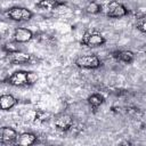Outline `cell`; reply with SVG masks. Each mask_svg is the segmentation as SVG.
<instances>
[{"label": "cell", "mask_w": 146, "mask_h": 146, "mask_svg": "<svg viewBox=\"0 0 146 146\" xmlns=\"http://www.w3.org/2000/svg\"><path fill=\"white\" fill-rule=\"evenodd\" d=\"M7 59L9 63H11L14 65L26 64L31 60V55H29L24 51H21V50H16V51L7 54Z\"/></svg>", "instance_id": "ba28073f"}, {"label": "cell", "mask_w": 146, "mask_h": 146, "mask_svg": "<svg viewBox=\"0 0 146 146\" xmlns=\"http://www.w3.org/2000/svg\"><path fill=\"white\" fill-rule=\"evenodd\" d=\"M3 15L15 22H26L33 17V13L25 7H11L3 11Z\"/></svg>", "instance_id": "7a4b0ae2"}, {"label": "cell", "mask_w": 146, "mask_h": 146, "mask_svg": "<svg viewBox=\"0 0 146 146\" xmlns=\"http://www.w3.org/2000/svg\"><path fill=\"white\" fill-rule=\"evenodd\" d=\"M55 127L60 131H68L73 127V119L68 114H60L55 119Z\"/></svg>", "instance_id": "9c48e42d"}, {"label": "cell", "mask_w": 146, "mask_h": 146, "mask_svg": "<svg viewBox=\"0 0 146 146\" xmlns=\"http://www.w3.org/2000/svg\"><path fill=\"white\" fill-rule=\"evenodd\" d=\"M39 75L32 71H15L13 74L7 76L3 82L14 87H31L36 83Z\"/></svg>", "instance_id": "6da1fadb"}, {"label": "cell", "mask_w": 146, "mask_h": 146, "mask_svg": "<svg viewBox=\"0 0 146 146\" xmlns=\"http://www.w3.org/2000/svg\"><path fill=\"white\" fill-rule=\"evenodd\" d=\"M75 65L80 68H88V70H96L100 67L102 62L97 55H82L75 59Z\"/></svg>", "instance_id": "3957f363"}, {"label": "cell", "mask_w": 146, "mask_h": 146, "mask_svg": "<svg viewBox=\"0 0 146 146\" xmlns=\"http://www.w3.org/2000/svg\"><path fill=\"white\" fill-rule=\"evenodd\" d=\"M35 6L44 10H55L62 6H65V3L59 0H39Z\"/></svg>", "instance_id": "4fadbf2b"}, {"label": "cell", "mask_w": 146, "mask_h": 146, "mask_svg": "<svg viewBox=\"0 0 146 146\" xmlns=\"http://www.w3.org/2000/svg\"><path fill=\"white\" fill-rule=\"evenodd\" d=\"M105 42H106L105 36L100 33H97V32H86L83 34L82 39L80 40V43L82 46H87L90 48L103 46Z\"/></svg>", "instance_id": "277c9868"}, {"label": "cell", "mask_w": 146, "mask_h": 146, "mask_svg": "<svg viewBox=\"0 0 146 146\" xmlns=\"http://www.w3.org/2000/svg\"><path fill=\"white\" fill-rule=\"evenodd\" d=\"M124 112H125L128 115L133 116V117H137V116L143 115V112H141L139 108H137V107H125V108H124Z\"/></svg>", "instance_id": "2e32d148"}, {"label": "cell", "mask_w": 146, "mask_h": 146, "mask_svg": "<svg viewBox=\"0 0 146 146\" xmlns=\"http://www.w3.org/2000/svg\"><path fill=\"white\" fill-rule=\"evenodd\" d=\"M2 50H3L6 54H9V52L16 51V50H18V49H17V47L14 46L13 42H8V43H6V44L2 46Z\"/></svg>", "instance_id": "ac0fdd59"}, {"label": "cell", "mask_w": 146, "mask_h": 146, "mask_svg": "<svg viewBox=\"0 0 146 146\" xmlns=\"http://www.w3.org/2000/svg\"><path fill=\"white\" fill-rule=\"evenodd\" d=\"M0 143L1 145H11L17 144L18 132L11 127H2L0 131Z\"/></svg>", "instance_id": "8992f818"}, {"label": "cell", "mask_w": 146, "mask_h": 146, "mask_svg": "<svg viewBox=\"0 0 146 146\" xmlns=\"http://www.w3.org/2000/svg\"><path fill=\"white\" fill-rule=\"evenodd\" d=\"M87 102H88V104L90 105V107H91L94 111H96L100 105H103V104H104L105 98H104V96H103V95H100V94L96 92V94L90 95V96L87 98Z\"/></svg>", "instance_id": "5bb4252c"}, {"label": "cell", "mask_w": 146, "mask_h": 146, "mask_svg": "<svg viewBox=\"0 0 146 146\" xmlns=\"http://www.w3.org/2000/svg\"><path fill=\"white\" fill-rule=\"evenodd\" d=\"M17 103H18V100L10 94H5V95L0 96V107L2 111L11 110Z\"/></svg>", "instance_id": "8fae6325"}, {"label": "cell", "mask_w": 146, "mask_h": 146, "mask_svg": "<svg viewBox=\"0 0 146 146\" xmlns=\"http://www.w3.org/2000/svg\"><path fill=\"white\" fill-rule=\"evenodd\" d=\"M84 10H86L87 14L97 15V14H99V13L102 11V6H100L98 2H96V1H90V2L86 6Z\"/></svg>", "instance_id": "9a60e30c"}, {"label": "cell", "mask_w": 146, "mask_h": 146, "mask_svg": "<svg viewBox=\"0 0 146 146\" xmlns=\"http://www.w3.org/2000/svg\"><path fill=\"white\" fill-rule=\"evenodd\" d=\"M112 57L117 62L130 64L135 59V54L130 50H114L112 51Z\"/></svg>", "instance_id": "30bf717a"}, {"label": "cell", "mask_w": 146, "mask_h": 146, "mask_svg": "<svg viewBox=\"0 0 146 146\" xmlns=\"http://www.w3.org/2000/svg\"><path fill=\"white\" fill-rule=\"evenodd\" d=\"M136 27L138 31H140L141 33H146V17H141L138 18L137 23H136Z\"/></svg>", "instance_id": "e0dca14e"}, {"label": "cell", "mask_w": 146, "mask_h": 146, "mask_svg": "<svg viewBox=\"0 0 146 146\" xmlns=\"http://www.w3.org/2000/svg\"><path fill=\"white\" fill-rule=\"evenodd\" d=\"M34 38V34L31 30L25 27H16L14 31V42L16 43H25L31 41Z\"/></svg>", "instance_id": "52a82bcc"}, {"label": "cell", "mask_w": 146, "mask_h": 146, "mask_svg": "<svg viewBox=\"0 0 146 146\" xmlns=\"http://www.w3.org/2000/svg\"><path fill=\"white\" fill-rule=\"evenodd\" d=\"M38 141V137L33 132H22L18 135L17 144L22 146H30Z\"/></svg>", "instance_id": "7c38bea8"}, {"label": "cell", "mask_w": 146, "mask_h": 146, "mask_svg": "<svg viewBox=\"0 0 146 146\" xmlns=\"http://www.w3.org/2000/svg\"><path fill=\"white\" fill-rule=\"evenodd\" d=\"M129 14V10L127 9V7L124 5H122L121 2L119 1H111L107 6V13L106 15L110 17V18H121V17H124Z\"/></svg>", "instance_id": "5b68a950"}]
</instances>
